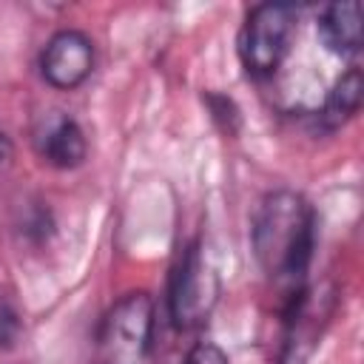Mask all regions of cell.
Returning a JSON list of instances; mask_svg holds the SVG:
<instances>
[{
	"label": "cell",
	"instance_id": "obj_7",
	"mask_svg": "<svg viewBox=\"0 0 364 364\" xmlns=\"http://www.w3.org/2000/svg\"><path fill=\"white\" fill-rule=\"evenodd\" d=\"M31 145H34L37 156L57 171H74L88 156L85 131L65 111L40 114L31 125Z\"/></svg>",
	"mask_w": 364,
	"mask_h": 364
},
{
	"label": "cell",
	"instance_id": "obj_3",
	"mask_svg": "<svg viewBox=\"0 0 364 364\" xmlns=\"http://www.w3.org/2000/svg\"><path fill=\"white\" fill-rule=\"evenodd\" d=\"M296 26L299 9L290 3H259L247 11L239 28L236 51L253 80L270 82L282 71L284 60L290 57Z\"/></svg>",
	"mask_w": 364,
	"mask_h": 364
},
{
	"label": "cell",
	"instance_id": "obj_11",
	"mask_svg": "<svg viewBox=\"0 0 364 364\" xmlns=\"http://www.w3.org/2000/svg\"><path fill=\"white\" fill-rule=\"evenodd\" d=\"M208 108H210L213 119H216V122H222V128H225L228 134L233 131V125H230V122H239V111H236V105H233V100H230V97L208 94Z\"/></svg>",
	"mask_w": 364,
	"mask_h": 364
},
{
	"label": "cell",
	"instance_id": "obj_5",
	"mask_svg": "<svg viewBox=\"0 0 364 364\" xmlns=\"http://www.w3.org/2000/svg\"><path fill=\"white\" fill-rule=\"evenodd\" d=\"M333 304H336V296L333 290L327 287H299L296 293L287 296L284 301V333H282V364H304L330 316H333Z\"/></svg>",
	"mask_w": 364,
	"mask_h": 364
},
{
	"label": "cell",
	"instance_id": "obj_9",
	"mask_svg": "<svg viewBox=\"0 0 364 364\" xmlns=\"http://www.w3.org/2000/svg\"><path fill=\"white\" fill-rule=\"evenodd\" d=\"M361 91H364V82H361V68L358 65H350L344 74L336 77V82L327 88L324 94V102L321 108L316 111L318 114V122L324 128H338L344 125L347 119H353L361 108Z\"/></svg>",
	"mask_w": 364,
	"mask_h": 364
},
{
	"label": "cell",
	"instance_id": "obj_10",
	"mask_svg": "<svg viewBox=\"0 0 364 364\" xmlns=\"http://www.w3.org/2000/svg\"><path fill=\"white\" fill-rule=\"evenodd\" d=\"M185 364H230V358L216 341H196L188 350Z\"/></svg>",
	"mask_w": 364,
	"mask_h": 364
},
{
	"label": "cell",
	"instance_id": "obj_1",
	"mask_svg": "<svg viewBox=\"0 0 364 364\" xmlns=\"http://www.w3.org/2000/svg\"><path fill=\"white\" fill-rule=\"evenodd\" d=\"M250 250L267 279L290 293L307 284L316 250V210L299 191H267L250 222Z\"/></svg>",
	"mask_w": 364,
	"mask_h": 364
},
{
	"label": "cell",
	"instance_id": "obj_13",
	"mask_svg": "<svg viewBox=\"0 0 364 364\" xmlns=\"http://www.w3.org/2000/svg\"><path fill=\"white\" fill-rule=\"evenodd\" d=\"M11 159H14V142H11L9 131H6L3 122H0V173L11 165Z\"/></svg>",
	"mask_w": 364,
	"mask_h": 364
},
{
	"label": "cell",
	"instance_id": "obj_6",
	"mask_svg": "<svg viewBox=\"0 0 364 364\" xmlns=\"http://www.w3.org/2000/svg\"><path fill=\"white\" fill-rule=\"evenodd\" d=\"M97 65V46L91 34L82 28H60L54 31L37 60L40 77L57 88V91H74L80 88Z\"/></svg>",
	"mask_w": 364,
	"mask_h": 364
},
{
	"label": "cell",
	"instance_id": "obj_2",
	"mask_svg": "<svg viewBox=\"0 0 364 364\" xmlns=\"http://www.w3.org/2000/svg\"><path fill=\"white\" fill-rule=\"evenodd\" d=\"M156 304L148 290L119 296L100 318L94 333L97 364H154Z\"/></svg>",
	"mask_w": 364,
	"mask_h": 364
},
{
	"label": "cell",
	"instance_id": "obj_4",
	"mask_svg": "<svg viewBox=\"0 0 364 364\" xmlns=\"http://www.w3.org/2000/svg\"><path fill=\"white\" fill-rule=\"evenodd\" d=\"M219 273L199 239L188 242L168 276V316L176 330L202 327L219 301Z\"/></svg>",
	"mask_w": 364,
	"mask_h": 364
},
{
	"label": "cell",
	"instance_id": "obj_8",
	"mask_svg": "<svg viewBox=\"0 0 364 364\" xmlns=\"http://www.w3.org/2000/svg\"><path fill=\"white\" fill-rule=\"evenodd\" d=\"M321 46L336 57L361 51V3H330L316 17Z\"/></svg>",
	"mask_w": 364,
	"mask_h": 364
},
{
	"label": "cell",
	"instance_id": "obj_12",
	"mask_svg": "<svg viewBox=\"0 0 364 364\" xmlns=\"http://www.w3.org/2000/svg\"><path fill=\"white\" fill-rule=\"evenodd\" d=\"M17 333V316L9 304H0V344H9Z\"/></svg>",
	"mask_w": 364,
	"mask_h": 364
}]
</instances>
